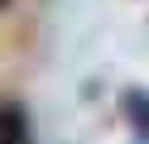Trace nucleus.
I'll use <instances>...</instances> for the list:
<instances>
[{
	"instance_id": "obj_1",
	"label": "nucleus",
	"mask_w": 149,
	"mask_h": 144,
	"mask_svg": "<svg viewBox=\"0 0 149 144\" xmlns=\"http://www.w3.org/2000/svg\"><path fill=\"white\" fill-rule=\"evenodd\" d=\"M0 144H34L29 111H24L19 101H5V106H0Z\"/></svg>"
},
{
	"instance_id": "obj_2",
	"label": "nucleus",
	"mask_w": 149,
	"mask_h": 144,
	"mask_svg": "<svg viewBox=\"0 0 149 144\" xmlns=\"http://www.w3.org/2000/svg\"><path fill=\"white\" fill-rule=\"evenodd\" d=\"M125 115L135 120L139 134H149V96H144V91H130V96H125Z\"/></svg>"
}]
</instances>
